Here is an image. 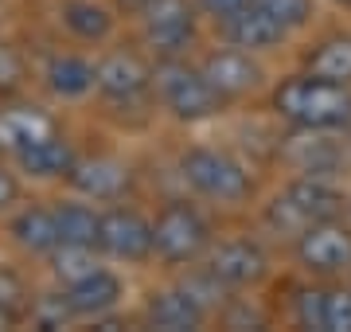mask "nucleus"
<instances>
[{
  "label": "nucleus",
  "mask_w": 351,
  "mask_h": 332,
  "mask_svg": "<svg viewBox=\"0 0 351 332\" xmlns=\"http://www.w3.org/2000/svg\"><path fill=\"white\" fill-rule=\"evenodd\" d=\"M242 4H250V0H199V8L207 16H211L215 24H223L226 16H234L242 8Z\"/></svg>",
  "instance_id": "obj_31"
},
{
  "label": "nucleus",
  "mask_w": 351,
  "mask_h": 332,
  "mask_svg": "<svg viewBox=\"0 0 351 332\" xmlns=\"http://www.w3.org/2000/svg\"><path fill=\"white\" fill-rule=\"evenodd\" d=\"M274 110L285 117L293 129H343L351 121V94L339 82L316 75H297L285 78L274 90Z\"/></svg>",
  "instance_id": "obj_1"
},
{
  "label": "nucleus",
  "mask_w": 351,
  "mask_h": 332,
  "mask_svg": "<svg viewBox=\"0 0 351 332\" xmlns=\"http://www.w3.org/2000/svg\"><path fill=\"white\" fill-rule=\"evenodd\" d=\"M66 301L75 309V317H106L110 309H117L121 301V281L113 278L110 270H90L86 278H78L66 285Z\"/></svg>",
  "instance_id": "obj_15"
},
{
  "label": "nucleus",
  "mask_w": 351,
  "mask_h": 332,
  "mask_svg": "<svg viewBox=\"0 0 351 332\" xmlns=\"http://www.w3.org/2000/svg\"><path fill=\"white\" fill-rule=\"evenodd\" d=\"M141 27H145V43L160 59H180L195 43V12L188 0H145Z\"/></svg>",
  "instance_id": "obj_6"
},
{
  "label": "nucleus",
  "mask_w": 351,
  "mask_h": 332,
  "mask_svg": "<svg viewBox=\"0 0 351 332\" xmlns=\"http://www.w3.org/2000/svg\"><path fill=\"white\" fill-rule=\"evenodd\" d=\"M211 250V223L191 204H168L152 223V254L168 266H188Z\"/></svg>",
  "instance_id": "obj_4"
},
{
  "label": "nucleus",
  "mask_w": 351,
  "mask_h": 332,
  "mask_svg": "<svg viewBox=\"0 0 351 332\" xmlns=\"http://www.w3.org/2000/svg\"><path fill=\"white\" fill-rule=\"evenodd\" d=\"M24 86V59L16 47L0 43V94H16Z\"/></svg>",
  "instance_id": "obj_30"
},
{
  "label": "nucleus",
  "mask_w": 351,
  "mask_h": 332,
  "mask_svg": "<svg viewBox=\"0 0 351 332\" xmlns=\"http://www.w3.org/2000/svg\"><path fill=\"white\" fill-rule=\"evenodd\" d=\"M94 86L101 90V98H110V102H137L145 98L152 86V71L141 63L133 51H113L106 55L98 67H94Z\"/></svg>",
  "instance_id": "obj_9"
},
{
  "label": "nucleus",
  "mask_w": 351,
  "mask_h": 332,
  "mask_svg": "<svg viewBox=\"0 0 351 332\" xmlns=\"http://www.w3.org/2000/svg\"><path fill=\"white\" fill-rule=\"evenodd\" d=\"M339 4H348V8H351V0H339Z\"/></svg>",
  "instance_id": "obj_34"
},
{
  "label": "nucleus",
  "mask_w": 351,
  "mask_h": 332,
  "mask_svg": "<svg viewBox=\"0 0 351 332\" xmlns=\"http://www.w3.org/2000/svg\"><path fill=\"white\" fill-rule=\"evenodd\" d=\"M152 86L180 121H203V117H215L223 110V98L215 94L207 75L188 67L184 59H160L152 71Z\"/></svg>",
  "instance_id": "obj_3"
},
{
  "label": "nucleus",
  "mask_w": 351,
  "mask_h": 332,
  "mask_svg": "<svg viewBox=\"0 0 351 332\" xmlns=\"http://www.w3.org/2000/svg\"><path fill=\"white\" fill-rule=\"evenodd\" d=\"M207 270L223 281L226 289H242V285H254V281L265 278L269 270V258L254 239H230V243H219L207 258Z\"/></svg>",
  "instance_id": "obj_11"
},
{
  "label": "nucleus",
  "mask_w": 351,
  "mask_h": 332,
  "mask_svg": "<svg viewBox=\"0 0 351 332\" xmlns=\"http://www.w3.org/2000/svg\"><path fill=\"white\" fill-rule=\"evenodd\" d=\"M16 200H20V180L8 168H0V211H8Z\"/></svg>",
  "instance_id": "obj_32"
},
{
  "label": "nucleus",
  "mask_w": 351,
  "mask_h": 332,
  "mask_svg": "<svg viewBox=\"0 0 351 332\" xmlns=\"http://www.w3.org/2000/svg\"><path fill=\"white\" fill-rule=\"evenodd\" d=\"M66 180H71L82 195H90V200H121L125 188L133 184V172H129L121 161H113V156H86V161L75 156Z\"/></svg>",
  "instance_id": "obj_12"
},
{
  "label": "nucleus",
  "mask_w": 351,
  "mask_h": 332,
  "mask_svg": "<svg viewBox=\"0 0 351 332\" xmlns=\"http://www.w3.org/2000/svg\"><path fill=\"white\" fill-rule=\"evenodd\" d=\"M223 36L230 39L234 47H242V51H269V47H277L289 32L265 12L258 0H250V4H242L234 16L223 20Z\"/></svg>",
  "instance_id": "obj_13"
},
{
  "label": "nucleus",
  "mask_w": 351,
  "mask_h": 332,
  "mask_svg": "<svg viewBox=\"0 0 351 332\" xmlns=\"http://www.w3.org/2000/svg\"><path fill=\"white\" fill-rule=\"evenodd\" d=\"M43 78L59 98H82L94 90V63H86L82 55H51Z\"/></svg>",
  "instance_id": "obj_21"
},
{
  "label": "nucleus",
  "mask_w": 351,
  "mask_h": 332,
  "mask_svg": "<svg viewBox=\"0 0 351 332\" xmlns=\"http://www.w3.org/2000/svg\"><path fill=\"white\" fill-rule=\"evenodd\" d=\"M343 207V195L324 184L320 176H301L293 180L285 192L274 195V204L265 211V223L274 235H285V239H301L308 227L324 223V219H336V211Z\"/></svg>",
  "instance_id": "obj_2"
},
{
  "label": "nucleus",
  "mask_w": 351,
  "mask_h": 332,
  "mask_svg": "<svg viewBox=\"0 0 351 332\" xmlns=\"http://www.w3.org/2000/svg\"><path fill=\"white\" fill-rule=\"evenodd\" d=\"M32 317H36L39 329H63L66 320H75V309H71V301H66V289L63 294L39 297L36 305H32Z\"/></svg>",
  "instance_id": "obj_25"
},
{
  "label": "nucleus",
  "mask_w": 351,
  "mask_h": 332,
  "mask_svg": "<svg viewBox=\"0 0 351 332\" xmlns=\"http://www.w3.org/2000/svg\"><path fill=\"white\" fill-rule=\"evenodd\" d=\"M285 161L304 176H332V168L339 165L336 145L324 137V129H297V137L285 145Z\"/></svg>",
  "instance_id": "obj_17"
},
{
  "label": "nucleus",
  "mask_w": 351,
  "mask_h": 332,
  "mask_svg": "<svg viewBox=\"0 0 351 332\" xmlns=\"http://www.w3.org/2000/svg\"><path fill=\"white\" fill-rule=\"evenodd\" d=\"M145 320L160 332H191L207 320V309L188 289H168V294H152V301L145 305Z\"/></svg>",
  "instance_id": "obj_14"
},
{
  "label": "nucleus",
  "mask_w": 351,
  "mask_h": 332,
  "mask_svg": "<svg viewBox=\"0 0 351 332\" xmlns=\"http://www.w3.org/2000/svg\"><path fill=\"white\" fill-rule=\"evenodd\" d=\"M180 172L203 200H215V204H242L254 192L250 172L219 149H188L180 161Z\"/></svg>",
  "instance_id": "obj_5"
},
{
  "label": "nucleus",
  "mask_w": 351,
  "mask_h": 332,
  "mask_svg": "<svg viewBox=\"0 0 351 332\" xmlns=\"http://www.w3.org/2000/svg\"><path fill=\"white\" fill-rule=\"evenodd\" d=\"M12 324H16V317H12V313H4V309H0V332H4V329H12Z\"/></svg>",
  "instance_id": "obj_33"
},
{
  "label": "nucleus",
  "mask_w": 351,
  "mask_h": 332,
  "mask_svg": "<svg viewBox=\"0 0 351 332\" xmlns=\"http://www.w3.org/2000/svg\"><path fill=\"white\" fill-rule=\"evenodd\" d=\"M98 250H106L110 258H121V262H145L152 254V223L129 207H113L101 215Z\"/></svg>",
  "instance_id": "obj_8"
},
{
  "label": "nucleus",
  "mask_w": 351,
  "mask_h": 332,
  "mask_svg": "<svg viewBox=\"0 0 351 332\" xmlns=\"http://www.w3.org/2000/svg\"><path fill=\"white\" fill-rule=\"evenodd\" d=\"M55 227H59V243L66 246H94L98 250V230L101 215L86 204H63L55 207Z\"/></svg>",
  "instance_id": "obj_22"
},
{
  "label": "nucleus",
  "mask_w": 351,
  "mask_h": 332,
  "mask_svg": "<svg viewBox=\"0 0 351 332\" xmlns=\"http://www.w3.org/2000/svg\"><path fill=\"white\" fill-rule=\"evenodd\" d=\"M20 168H24L27 176H39V180H51V176H66L71 165H75V153H71V145H66L59 133H51V137L36 141L32 149L24 153H16Z\"/></svg>",
  "instance_id": "obj_19"
},
{
  "label": "nucleus",
  "mask_w": 351,
  "mask_h": 332,
  "mask_svg": "<svg viewBox=\"0 0 351 332\" xmlns=\"http://www.w3.org/2000/svg\"><path fill=\"white\" fill-rule=\"evenodd\" d=\"M199 71L207 75V82L215 86V94H219L223 102L246 98L250 90L262 86V67L254 63L250 51H242V47H226V51L207 55Z\"/></svg>",
  "instance_id": "obj_10"
},
{
  "label": "nucleus",
  "mask_w": 351,
  "mask_h": 332,
  "mask_svg": "<svg viewBox=\"0 0 351 332\" xmlns=\"http://www.w3.org/2000/svg\"><path fill=\"white\" fill-rule=\"evenodd\" d=\"M51 270H55V278L63 281V285L86 278L90 270H98L94 246H66V243H59L55 250H51Z\"/></svg>",
  "instance_id": "obj_24"
},
{
  "label": "nucleus",
  "mask_w": 351,
  "mask_h": 332,
  "mask_svg": "<svg viewBox=\"0 0 351 332\" xmlns=\"http://www.w3.org/2000/svg\"><path fill=\"white\" fill-rule=\"evenodd\" d=\"M12 239L32 254H51L59 246V227H55V211L51 207H24L12 219Z\"/></svg>",
  "instance_id": "obj_20"
},
{
  "label": "nucleus",
  "mask_w": 351,
  "mask_h": 332,
  "mask_svg": "<svg viewBox=\"0 0 351 332\" xmlns=\"http://www.w3.org/2000/svg\"><path fill=\"white\" fill-rule=\"evenodd\" d=\"M297 258L308 274H343L351 270V230L336 219H324L297 239Z\"/></svg>",
  "instance_id": "obj_7"
},
{
  "label": "nucleus",
  "mask_w": 351,
  "mask_h": 332,
  "mask_svg": "<svg viewBox=\"0 0 351 332\" xmlns=\"http://www.w3.org/2000/svg\"><path fill=\"white\" fill-rule=\"evenodd\" d=\"M63 24L71 36L86 39V43H98V39H106L113 32V16H110V8H101L94 0H66Z\"/></svg>",
  "instance_id": "obj_23"
},
{
  "label": "nucleus",
  "mask_w": 351,
  "mask_h": 332,
  "mask_svg": "<svg viewBox=\"0 0 351 332\" xmlns=\"http://www.w3.org/2000/svg\"><path fill=\"white\" fill-rule=\"evenodd\" d=\"M304 75H316V78L348 86L351 82V36L320 39L313 51L304 55Z\"/></svg>",
  "instance_id": "obj_18"
},
{
  "label": "nucleus",
  "mask_w": 351,
  "mask_h": 332,
  "mask_svg": "<svg viewBox=\"0 0 351 332\" xmlns=\"http://www.w3.org/2000/svg\"><path fill=\"white\" fill-rule=\"evenodd\" d=\"M51 133H59L55 121H51L43 110L36 106H16V110H0V149L4 153H24L32 149L36 141L51 137Z\"/></svg>",
  "instance_id": "obj_16"
},
{
  "label": "nucleus",
  "mask_w": 351,
  "mask_h": 332,
  "mask_svg": "<svg viewBox=\"0 0 351 332\" xmlns=\"http://www.w3.org/2000/svg\"><path fill=\"white\" fill-rule=\"evenodd\" d=\"M27 301H32V297H27L24 278H20L12 266H4V262H0V309H4V313H12V317H20V313L27 309Z\"/></svg>",
  "instance_id": "obj_28"
},
{
  "label": "nucleus",
  "mask_w": 351,
  "mask_h": 332,
  "mask_svg": "<svg viewBox=\"0 0 351 332\" xmlns=\"http://www.w3.org/2000/svg\"><path fill=\"white\" fill-rule=\"evenodd\" d=\"M324 297L328 289H301L297 301H293V313H297V324L313 332H324Z\"/></svg>",
  "instance_id": "obj_29"
},
{
  "label": "nucleus",
  "mask_w": 351,
  "mask_h": 332,
  "mask_svg": "<svg viewBox=\"0 0 351 332\" xmlns=\"http://www.w3.org/2000/svg\"><path fill=\"white\" fill-rule=\"evenodd\" d=\"M324 332H351V285L328 289V297H324Z\"/></svg>",
  "instance_id": "obj_27"
},
{
  "label": "nucleus",
  "mask_w": 351,
  "mask_h": 332,
  "mask_svg": "<svg viewBox=\"0 0 351 332\" xmlns=\"http://www.w3.org/2000/svg\"><path fill=\"white\" fill-rule=\"evenodd\" d=\"M258 4H262L265 12L274 16L285 32L304 27L308 24V16H313V0H258Z\"/></svg>",
  "instance_id": "obj_26"
}]
</instances>
